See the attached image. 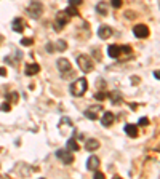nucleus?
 Masks as SVG:
<instances>
[{
	"instance_id": "obj_1",
	"label": "nucleus",
	"mask_w": 160,
	"mask_h": 179,
	"mask_svg": "<svg viewBox=\"0 0 160 179\" xmlns=\"http://www.w3.org/2000/svg\"><path fill=\"white\" fill-rule=\"evenodd\" d=\"M87 90H88V82L85 78H77L71 85V93L74 96H83L87 93Z\"/></svg>"
},
{
	"instance_id": "obj_2",
	"label": "nucleus",
	"mask_w": 160,
	"mask_h": 179,
	"mask_svg": "<svg viewBox=\"0 0 160 179\" xmlns=\"http://www.w3.org/2000/svg\"><path fill=\"white\" fill-rule=\"evenodd\" d=\"M26 11H27V15H29L32 19H39L42 16V13H43V5H42L39 0H32Z\"/></svg>"
},
{
	"instance_id": "obj_3",
	"label": "nucleus",
	"mask_w": 160,
	"mask_h": 179,
	"mask_svg": "<svg viewBox=\"0 0 160 179\" xmlns=\"http://www.w3.org/2000/svg\"><path fill=\"white\" fill-rule=\"evenodd\" d=\"M77 64H79V67L82 69V72H91L93 70V61H91V58L90 56H87V54H80V56H77Z\"/></svg>"
},
{
	"instance_id": "obj_4",
	"label": "nucleus",
	"mask_w": 160,
	"mask_h": 179,
	"mask_svg": "<svg viewBox=\"0 0 160 179\" xmlns=\"http://www.w3.org/2000/svg\"><path fill=\"white\" fill-rule=\"evenodd\" d=\"M56 157L61 160V162H64V165H71L74 162V155L71 154V150H64V149H59L56 150Z\"/></svg>"
},
{
	"instance_id": "obj_5",
	"label": "nucleus",
	"mask_w": 160,
	"mask_h": 179,
	"mask_svg": "<svg viewBox=\"0 0 160 179\" xmlns=\"http://www.w3.org/2000/svg\"><path fill=\"white\" fill-rule=\"evenodd\" d=\"M69 23V15L66 11H59L56 15V23H54V29L56 31H61L62 27Z\"/></svg>"
},
{
	"instance_id": "obj_6",
	"label": "nucleus",
	"mask_w": 160,
	"mask_h": 179,
	"mask_svg": "<svg viewBox=\"0 0 160 179\" xmlns=\"http://www.w3.org/2000/svg\"><path fill=\"white\" fill-rule=\"evenodd\" d=\"M133 34L138 39H147L149 37V27L146 24H136L133 27Z\"/></svg>"
},
{
	"instance_id": "obj_7",
	"label": "nucleus",
	"mask_w": 160,
	"mask_h": 179,
	"mask_svg": "<svg viewBox=\"0 0 160 179\" xmlns=\"http://www.w3.org/2000/svg\"><path fill=\"white\" fill-rule=\"evenodd\" d=\"M99 112H102V106H91L85 110V117L90 118V120H96Z\"/></svg>"
},
{
	"instance_id": "obj_8",
	"label": "nucleus",
	"mask_w": 160,
	"mask_h": 179,
	"mask_svg": "<svg viewBox=\"0 0 160 179\" xmlns=\"http://www.w3.org/2000/svg\"><path fill=\"white\" fill-rule=\"evenodd\" d=\"M56 66H58V69L61 70L62 74L71 72V62H69L66 58H59V59L56 61Z\"/></svg>"
},
{
	"instance_id": "obj_9",
	"label": "nucleus",
	"mask_w": 160,
	"mask_h": 179,
	"mask_svg": "<svg viewBox=\"0 0 160 179\" xmlns=\"http://www.w3.org/2000/svg\"><path fill=\"white\" fill-rule=\"evenodd\" d=\"M39 70H40V66H39V64L29 62V64H26V67H24V74L29 75V77H32V75L39 74Z\"/></svg>"
},
{
	"instance_id": "obj_10",
	"label": "nucleus",
	"mask_w": 160,
	"mask_h": 179,
	"mask_svg": "<svg viewBox=\"0 0 160 179\" xmlns=\"http://www.w3.org/2000/svg\"><path fill=\"white\" fill-rule=\"evenodd\" d=\"M99 165H101L99 158H98V157H95V155H91V157H90V158L87 160V168H88L90 171L99 170Z\"/></svg>"
},
{
	"instance_id": "obj_11",
	"label": "nucleus",
	"mask_w": 160,
	"mask_h": 179,
	"mask_svg": "<svg viewBox=\"0 0 160 179\" xmlns=\"http://www.w3.org/2000/svg\"><path fill=\"white\" fill-rule=\"evenodd\" d=\"M112 34H114V31L110 29L109 26H101L99 29H98V35H99L102 40H107L109 37H112Z\"/></svg>"
},
{
	"instance_id": "obj_12",
	"label": "nucleus",
	"mask_w": 160,
	"mask_h": 179,
	"mask_svg": "<svg viewBox=\"0 0 160 179\" xmlns=\"http://www.w3.org/2000/svg\"><path fill=\"white\" fill-rule=\"evenodd\" d=\"M114 120H115V117H114L112 112H104L102 118H101V123H102V126H110L114 123Z\"/></svg>"
},
{
	"instance_id": "obj_13",
	"label": "nucleus",
	"mask_w": 160,
	"mask_h": 179,
	"mask_svg": "<svg viewBox=\"0 0 160 179\" xmlns=\"http://www.w3.org/2000/svg\"><path fill=\"white\" fill-rule=\"evenodd\" d=\"M11 29L15 31V32H23L24 31V24H23V19L21 18H15L13 19V23H11Z\"/></svg>"
},
{
	"instance_id": "obj_14",
	"label": "nucleus",
	"mask_w": 160,
	"mask_h": 179,
	"mask_svg": "<svg viewBox=\"0 0 160 179\" xmlns=\"http://www.w3.org/2000/svg\"><path fill=\"white\" fill-rule=\"evenodd\" d=\"M85 149H87V150H90V152H93V150L99 149V141H98V139L90 138V139L85 142Z\"/></svg>"
},
{
	"instance_id": "obj_15",
	"label": "nucleus",
	"mask_w": 160,
	"mask_h": 179,
	"mask_svg": "<svg viewBox=\"0 0 160 179\" xmlns=\"http://www.w3.org/2000/svg\"><path fill=\"white\" fill-rule=\"evenodd\" d=\"M120 53H122V51H120V47H119V45H110V47L107 48V54L110 56V58H114V59L119 58Z\"/></svg>"
},
{
	"instance_id": "obj_16",
	"label": "nucleus",
	"mask_w": 160,
	"mask_h": 179,
	"mask_svg": "<svg viewBox=\"0 0 160 179\" xmlns=\"http://www.w3.org/2000/svg\"><path fill=\"white\" fill-rule=\"evenodd\" d=\"M125 133H127L128 136H131V138H136V136H138V126L128 123L127 126H125Z\"/></svg>"
},
{
	"instance_id": "obj_17",
	"label": "nucleus",
	"mask_w": 160,
	"mask_h": 179,
	"mask_svg": "<svg viewBox=\"0 0 160 179\" xmlns=\"http://www.w3.org/2000/svg\"><path fill=\"white\" fill-rule=\"evenodd\" d=\"M66 149L67 150H71V152H79V144H77V141H75L74 138H71V139H69L67 141V146H66Z\"/></svg>"
},
{
	"instance_id": "obj_18",
	"label": "nucleus",
	"mask_w": 160,
	"mask_h": 179,
	"mask_svg": "<svg viewBox=\"0 0 160 179\" xmlns=\"http://www.w3.org/2000/svg\"><path fill=\"white\" fill-rule=\"evenodd\" d=\"M96 11H98L99 15L106 16V15H107V5L104 3V2H99L98 5H96Z\"/></svg>"
},
{
	"instance_id": "obj_19",
	"label": "nucleus",
	"mask_w": 160,
	"mask_h": 179,
	"mask_svg": "<svg viewBox=\"0 0 160 179\" xmlns=\"http://www.w3.org/2000/svg\"><path fill=\"white\" fill-rule=\"evenodd\" d=\"M67 48V43L64 40H58L56 42V47H54V51H64V50Z\"/></svg>"
},
{
	"instance_id": "obj_20",
	"label": "nucleus",
	"mask_w": 160,
	"mask_h": 179,
	"mask_svg": "<svg viewBox=\"0 0 160 179\" xmlns=\"http://www.w3.org/2000/svg\"><path fill=\"white\" fill-rule=\"evenodd\" d=\"M18 98H19L18 93H16V91H11V93H8V95H6V101H8V103H16Z\"/></svg>"
},
{
	"instance_id": "obj_21",
	"label": "nucleus",
	"mask_w": 160,
	"mask_h": 179,
	"mask_svg": "<svg viewBox=\"0 0 160 179\" xmlns=\"http://www.w3.org/2000/svg\"><path fill=\"white\" fill-rule=\"evenodd\" d=\"M69 16H75V15H79V11H77V6H72V5H69L67 8L64 10Z\"/></svg>"
},
{
	"instance_id": "obj_22",
	"label": "nucleus",
	"mask_w": 160,
	"mask_h": 179,
	"mask_svg": "<svg viewBox=\"0 0 160 179\" xmlns=\"http://www.w3.org/2000/svg\"><path fill=\"white\" fill-rule=\"evenodd\" d=\"M0 110H3V112H8V110H11V104L6 101V103H3L2 106H0Z\"/></svg>"
},
{
	"instance_id": "obj_23",
	"label": "nucleus",
	"mask_w": 160,
	"mask_h": 179,
	"mask_svg": "<svg viewBox=\"0 0 160 179\" xmlns=\"http://www.w3.org/2000/svg\"><path fill=\"white\" fill-rule=\"evenodd\" d=\"M32 43H34L32 39H21V45H24V47H29Z\"/></svg>"
},
{
	"instance_id": "obj_24",
	"label": "nucleus",
	"mask_w": 160,
	"mask_h": 179,
	"mask_svg": "<svg viewBox=\"0 0 160 179\" xmlns=\"http://www.w3.org/2000/svg\"><path fill=\"white\" fill-rule=\"evenodd\" d=\"M95 98L98 99V101H104V99L107 98V95H106V93H96V95H95Z\"/></svg>"
},
{
	"instance_id": "obj_25",
	"label": "nucleus",
	"mask_w": 160,
	"mask_h": 179,
	"mask_svg": "<svg viewBox=\"0 0 160 179\" xmlns=\"http://www.w3.org/2000/svg\"><path fill=\"white\" fill-rule=\"evenodd\" d=\"M110 99H112V103H114V104H115V103H117V104L120 103V96H119V95H115V93H110Z\"/></svg>"
},
{
	"instance_id": "obj_26",
	"label": "nucleus",
	"mask_w": 160,
	"mask_h": 179,
	"mask_svg": "<svg viewBox=\"0 0 160 179\" xmlns=\"http://www.w3.org/2000/svg\"><path fill=\"white\" fill-rule=\"evenodd\" d=\"M110 5H112L114 8H120V6H122V0H110Z\"/></svg>"
},
{
	"instance_id": "obj_27",
	"label": "nucleus",
	"mask_w": 160,
	"mask_h": 179,
	"mask_svg": "<svg viewBox=\"0 0 160 179\" xmlns=\"http://www.w3.org/2000/svg\"><path fill=\"white\" fill-rule=\"evenodd\" d=\"M138 125H140V126H146V125H149V120L146 118V117H143V118H140V121H138Z\"/></svg>"
},
{
	"instance_id": "obj_28",
	"label": "nucleus",
	"mask_w": 160,
	"mask_h": 179,
	"mask_svg": "<svg viewBox=\"0 0 160 179\" xmlns=\"http://www.w3.org/2000/svg\"><path fill=\"white\" fill-rule=\"evenodd\" d=\"M82 2H83V0H69V5H72V6H80Z\"/></svg>"
},
{
	"instance_id": "obj_29",
	"label": "nucleus",
	"mask_w": 160,
	"mask_h": 179,
	"mask_svg": "<svg viewBox=\"0 0 160 179\" xmlns=\"http://www.w3.org/2000/svg\"><path fill=\"white\" fill-rule=\"evenodd\" d=\"M120 51H123V53H131V47H128V45H125V47H120Z\"/></svg>"
},
{
	"instance_id": "obj_30",
	"label": "nucleus",
	"mask_w": 160,
	"mask_h": 179,
	"mask_svg": "<svg viewBox=\"0 0 160 179\" xmlns=\"http://www.w3.org/2000/svg\"><path fill=\"white\" fill-rule=\"evenodd\" d=\"M102 177H104V174L101 173V171L96 170V171H95V179H102Z\"/></svg>"
},
{
	"instance_id": "obj_31",
	"label": "nucleus",
	"mask_w": 160,
	"mask_h": 179,
	"mask_svg": "<svg viewBox=\"0 0 160 179\" xmlns=\"http://www.w3.org/2000/svg\"><path fill=\"white\" fill-rule=\"evenodd\" d=\"M47 51H48V53H53V51H54V45H53V43H48V45H47Z\"/></svg>"
},
{
	"instance_id": "obj_32",
	"label": "nucleus",
	"mask_w": 160,
	"mask_h": 179,
	"mask_svg": "<svg viewBox=\"0 0 160 179\" xmlns=\"http://www.w3.org/2000/svg\"><path fill=\"white\" fill-rule=\"evenodd\" d=\"M6 75V69L5 67H0V77H5Z\"/></svg>"
}]
</instances>
